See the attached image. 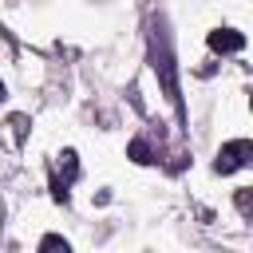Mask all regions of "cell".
Returning <instances> with one entry per match:
<instances>
[{
  "instance_id": "6da1fadb",
  "label": "cell",
  "mask_w": 253,
  "mask_h": 253,
  "mask_svg": "<svg viewBox=\"0 0 253 253\" xmlns=\"http://www.w3.org/2000/svg\"><path fill=\"white\" fill-rule=\"evenodd\" d=\"M150 59H154V71H158V79H162L166 99L178 103V71H174V55H170V43H166L162 28H154V36H150Z\"/></svg>"
},
{
  "instance_id": "7a4b0ae2",
  "label": "cell",
  "mask_w": 253,
  "mask_h": 253,
  "mask_svg": "<svg viewBox=\"0 0 253 253\" xmlns=\"http://www.w3.org/2000/svg\"><path fill=\"white\" fill-rule=\"evenodd\" d=\"M249 158H253V142H249V138H233V142H225V146L217 150L213 170H217V174H233V170L249 166Z\"/></svg>"
},
{
  "instance_id": "3957f363",
  "label": "cell",
  "mask_w": 253,
  "mask_h": 253,
  "mask_svg": "<svg viewBox=\"0 0 253 253\" xmlns=\"http://www.w3.org/2000/svg\"><path fill=\"white\" fill-rule=\"evenodd\" d=\"M210 47L221 51V55H225V51H241V47H245V36L233 32V28H217V32H210Z\"/></svg>"
},
{
  "instance_id": "277c9868",
  "label": "cell",
  "mask_w": 253,
  "mask_h": 253,
  "mask_svg": "<svg viewBox=\"0 0 253 253\" xmlns=\"http://www.w3.org/2000/svg\"><path fill=\"white\" fill-rule=\"evenodd\" d=\"M130 158H134V162H154V154H150L146 138H134V142H130Z\"/></svg>"
},
{
  "instance_id": "5b68a950",
  "label": "cell",
  "mask_w": 253,
  "mask_h": 253,
  "mask_svg": "<svg viewBox=\"0 0 253 253\" xmlns=\"http://www.w3.org/2000/svg\"><path fill=\"white\" fill-rule=\"evenodd\" d=\"M59 158H63L59 166H63V174H67V182H75V178H79V162H75V150H63Z\"/></svg>"
},
{
  "instance_id": "8992f818",
  "label": "cell",
  "mask_w": 253,
  "mask_h": 253,
  "mask_svg": "<svg viewBox=\"0 0 253 253\" xmlns=\"http://www.w3.org/2000/svg\"><path fill=\"white\" fill-rule=\"evenodd\" d=\"M40 249H63V253H67V241H63V237H55V233H47V237L40 241Z\"/></svg>"
},
{
  "instance_id": "52a82bcc",
  "label": "cell",
  "mask_w": 253,
  "mask_h": 253,
  "mask_svg": "<svg viewBox=\"0 0 253 253\" xmlns=\"http://www.w3.org/2000/svg\"><path fill=\"white\" fill-rule=\"evenodd\" d=\"M237 210L249 213V190H237Z\"/></svg>"
},
{
  "instance_id": "ba28073f",
  "label": "cell",
  "mask_w": 253,
  "mask_h": 253,
  "mask_svg": "<svg viewBox=\"0 0 253 253\" xmlns=\"http://www.w3.org/2000/svg\"><path fill=\"white\" fill-rule=\"evenodd\" d=\"M4 95H8V91H4V83H0V99H4Z\"/></svg>"
}]
</instances>
